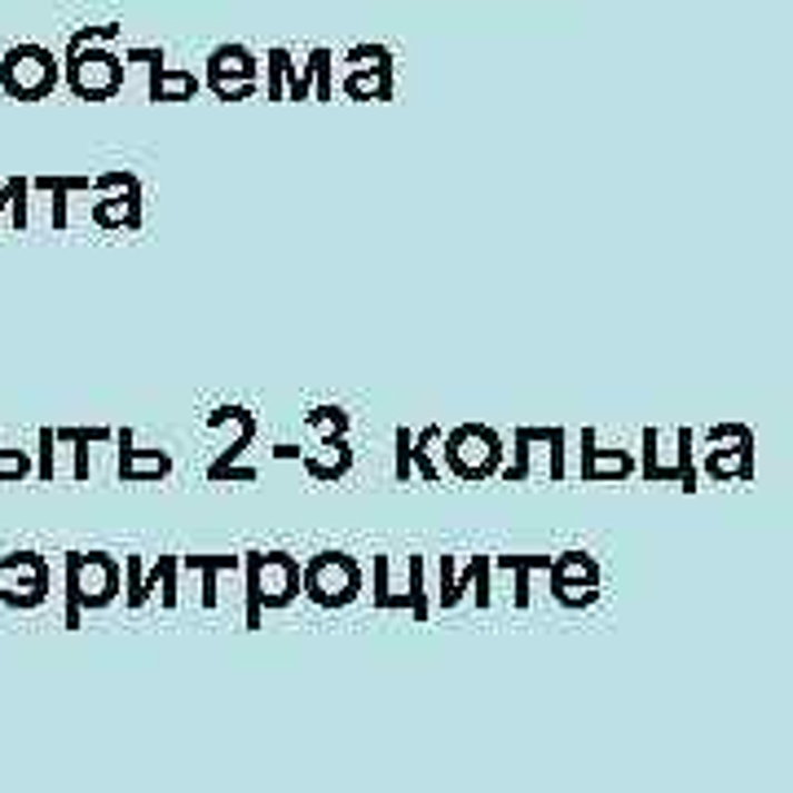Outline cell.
<instances>
[{
    "label": "cell",
    "instance_id": "1",
    "mask_svg": "<svg viewBox=\"0 0 793 793\" xmlns=\"http://www.w3.org/2000/svg\"><path fill=\"white\" fill-rule=\"evenodd\" d=\"M247 631H260L269 608H287L300 599V561L287 552H247Z\"/></svg>",
    "mask_w": 793,
    "mask_h": 793
},
{
    "label": "cell",
    "instance_id": "2",
    "mask_svg": "<svg viewBox=\"0 0 793 793\" xmlns=\"http://www.w3.org/2000/svg\"><path fill=\"white\" fill-rule=\"evenodd\" d=\"M119 577H123V565L107 552L67 556V631H76L85 613H98L119 599Z\"/></svg>",
    "mask_w": 793,
    "mask_h": 793
},
{
    "label": "cell",
    "instance_id": "3",
    "mask_svg": "<svg viewBox=\"0 0 793 793\" xmlns=\"http://www.w3.org/2000/svg\"><path fill=\"white\" fill-rule=\"evenodd\" d=\"M300 595L327 613L348 608L361 595V565L348 552H318L300 565Z\"/></svg>",
    "mask_w": 793,
    "mask_h": 793
},
{
    "label": "cell",
    "instance_id": "4",
    "mask_svg": "<svg viewBox=\"0 0 793 793\" xmlns=\"http://www.w3.org/2000/svg\"><path fill=\"white\" fill-rule=\"evenodd\" d=\"M123 71H128V62L119 53H111L107 44H98V40H89L80 49H67V85L85 102L115 98L119 85H123Z\"/></svg>",
    "mask_w": 793,
    "mask_h": 793
},
{
    "label": "cell",
    "instance_id": "5",
    "mask_svg": "<svg viewBox=\"0 0 793 793\" xmlns=\"http://www.w3.org/2000/svg\"><path fill=\"white\" fill-rule=\"evenodd\" d=\"M446 442V467L458 480H485L503 467V437L485 424H458Z\"/></svg>",
    "mask_w": 793,
    "mask_h": 793
},
{
    "label": "cell",
    "instance_id": "6",
    "mask_svg": "<svg viewBox=\"0 0 793 793\" xmlns=\"http://www.w3.org/2000/svg\"><path fill=\"white\" fill-rule=\"evenodd\" d=\"M0 85H4V93L18 98V102H40V98L53 93V85H58V62H53V53L40 49V44H18V49H9L4 62H0Z\"/></svg>",
    "mask_w": 793,
    "mask_h": 793
},
{
    "label": "cell",
    "instance_id": "7",
    "mask_svg": "<svg viewBox=\"0 0 793 793\" xmlns=\"http://www.w3.org/2000/svg\"><path fill=\"white\" fill-rule=\"evenodd\" d=\"M204 85L221 102H247L256 98V53L247 44H217L208 53V76Z\"/></svg>",
    "mask_w": 793,
    "mask_h": 793
},
{
    "label": "cell",
    "instance_id": "8",
    "mask_svg": "<svg viewBox=\"0 0 793 793\" xmlns=\"http://www.w3.org/2000/svg\"><path fill=\"white\" fill-rule=\"evenodd\" d=\"M123 62H141L146 71H150V102H190L199 89H204V80L195 76V71H168L163 62V49H146V44H132V49H123Z\"/></svg>",
    "mask_w": 793,
    "mask_h": 793
},
{
    "label": "cell",
    "instance_id": "9",
    "mask_svg": "<svg viewBox=\"0 0 793 793\" xmlns=\"http://www.w3.org/2000/svg\"><path fill=\"white\" fill-rule=\"evenodd\" d=\"M115 442H119V480H123V485H150V480L172 476V454L137 450V446H132V428L115 433Z\"/></svg>",
    "mask_w": 793,
    "mask_h": 793
},
{
    "label": "cell",
    "instance_id": "10",
    "mask_svg": "<svg viewBox=\"0 0 793 793\" xmlns=\"http://www.w3.org/2000/svg\"><path fill=\"white\" fill-rule=\"evenodd\" d=\"M348 102H393V62H353L340 80Z\"/></svg>",
    "mask_w": 793,
    "mask_h": 793
},
{
    "label": "cell",
    "instance_id": "11",
    "mask_svg": "<svg viewBox=\"0 0 793 793\" xmlns=\"http://www.w3.org/2000/svg\"><path fill=\"white\" fill-rule=\"evenodd\" d=\"M265 98L269 102H305L309 98V80L291 62L287 49H269V58H265Z\"/></svg>",
    "mask_w": 793,
    "mask_h": 793
},
{
    "label": "cell",
    "instance_id": "12",
    "mask_svg": "<svg viewBox=\"0 0 793 793\" xmlns=\"http://www.w3.org/2000/svg\"><path fill=\"white\" fill-rule=\"evenodd\" d=\"M631 472V450H595V428L582 433V480H626Z\"/></svg>",
    "mask_w": 793,
    "mask_h": 793
},
{
    "label": "cell",
    "instance_id": "13",
    "mask_svg": "<svg viewBox=\"0 0 793 793\" xmlns=\"http://www.w3.org/2000/svg\"><path fill=\"white\" fill-rule=\"evenodd\" d=\"M705 476L714 485H723V480H754V433L736 437L732 450H705Z\"/></svg>",
    "mask_w": 793,
    "mask_h": 793
},
{
    "label": "cell",
    "instance_id": "14",
    "mask_svg": "<svg viewBox=\"0 0 793 793\" xmlns=\"http://www.w3.org/2000/svg\"><path fill=\"white\" fill-rule=\"evenodd\" d=\"M226 419L229 424H238V442H234V446H229V450L221 454L212 467H208V476H212V480H221L229 467L247 454V446L256 442V419H251V410H242V406H221V410H212V415H208V428H217V424H226Z\"/></svg>",
    "mask_w": 793,
    "mask_h": 793
},
{
    "label": "cell",
    "instance_id": "15",
    "mask_svg": "<svg viewBox=\"0 0 793 793\" xmlns=\"http://www.w3.org/2000/svg\"><path fill=\"white\" fill-rule=\"evenodd\" d=\"M93 226L102 229H141V181L123 186V195H107L93 208Z\"/></svg>",
    "mask_w": 793,
    "mask_h": 793
},
{
    "label": "cell",
    "instance_id": "16",
    "mask_svg": "<svg viewBox=\"0 0 793 793\" xmlns=\"http://www.w3.org/2000/svg\"><path fill=\"white\" fill-rule=\"evenodd\" d=\"M300 463H305V472H309L314 480H340V476H348V467H353V450H348L344 437H323L318 454H300Z\"/></svg>",
    "mask_w": 793,
    "mask_h": 793
},
{
    "label": "cell",
    "instance_id": "17",
    "mask_svg": "<svg viewBox=\"0 0 793 793\" xmlns=\"http://www.w3.org/2000/svg\"><path fill=\"white\" fill-rule=\"evenodd\" d=\"M489 568H494V556H472V565L463 577H454L450 591L442 595V608H454L472 586H476V608H485L489 604Z\"/></svg>",
    "mask_w": 793,
    "mask_h": 793
},
{
    "label": "cell",
    "instance_id": "18",
    "mask_svg": "<svg viewBox=\"0 0 793 793\" xmlns=\"http://www.w3.org/2000/svg\"><path fill=\"white\" fill-rule=\"evenodd\" d=\"M547 577L552 582H582V586H599V561L595 556H586V552H561V556H552V565H547Z\"/></svg>",
    "mask_w": 793,
    "mask_h": 793
},
{
    "label": "cell",
    "instance_id": "19",
    "mask_svg": "<svg viewBox=\"0 0 793 793\" xmlns=\"http://www.w3.org/2000/svg\"><path fill=\"white\" fill-rule=\"evenodd\" d=\"M31 190H44V195H53V226L67 229V195H80V190H93V177H36L31 181Z\"/></svg>",
    "mask_w": 793,
    "mask_h": 793
},
{
    "label": "cell",
    "instance_id": "20",
    "mask_svg": "<svg viewBox=\"0 0 793 793\" xmlns=\"http://www.w3.org/2000/svg\"><path fill=\"white\" fill-rule=\"evenodd\" d=\"M331 62H336V58H331V49H323V44H318V49L309 53V62L300 67V71H305V80H309V98H318V102H331V98H336V76H331Z\"/></svg>",
    "mask_w": 793,
    "mask_h": 793
},
{
    "label": "cell",
    "instance_id": "21",
    "mask_svg": "<svg viewBox=\"0 0 793 793\" xmlns=\"http://www.w3.org/2000/svg\"><path fill=\"white\" fill-rule=\"evenodd\" d=\"M123 604L128 608H141L146 599H150V591H159V568H150V573H141V556H123Z\"/></svg>",
    "mask_w": 793,
    "mask_h": 793
},
{
    "label": "cell",
    "instance_id": "22",
    "mask_svg": "<svg viewBox=\"0 0 793 793\" xmlns=\"http://www.w3.org/2000/svg\"><path fill=\"white\" fill-rule=\"evenodd\" d=\"M370 573H375L370 604H375L379 613H410V595L388 586V556H375V561H370Z\"/></svg>",
    "mask_w": 793,
    "mask_h": 793
},
{
    "label": "cell",
    "instance_id": "23",
    "mask_svg": "<svg viewBox=\"0 0 793 793\" xmlns=\"http://www.w3.org/2000/svg\"><path fill=\"white\" fill-rule=\"evenodd\" d=\"M442 442V428L437 424H428L419 437H410V467H419V476L428 480V485H437L442 480V467H437V458H433V446Z\"/></svg>",
    "mask_w": 793,
    "mask_h": 793
},
{
    "label": "cell",
    "instance_id": "24",
    "mask_svg": "<svg viewBox=\"0 0 793 793\" xmlns=\"http://www.w3.org/2000/svg\"><path fill=\"white\" fill-rule=\"evenodd\" d=\"M543 433H547V428H516V458H512L507 467H498L503 480H525V476H529V454L543 442Z\"/></svg>",
    "mask_w": 793,
    "mask_h": 793
},
{
    "label": "cell",
    "instance_id": "25",
    "mask_svg": "<svg viewBox=\"0 0 793 793\" xmlns=\"http://www.w3.org/2000/svg\"><path fill=\"white\" fill-rule=\"evenodd\" d=\"M406 568H410V591H406V595H410V617H415V622H428V613H433V608H428V591H424L428 565H424V556H410Z\"/></svg>",
    "mask_w": 793,
    "mask_h": 793
},
{
    "label": "cell",
    "instance_id": "26",
    "mask_svg": "<svg viewBox=\"0 0 793 793\" xmlns=\"http://www.w3.org/2000/svg\"><path fill=\"white\" fill-rule=\"evenodd\" d=\"M305 424H309V428H323V437H344L353 419H348L344 406H314V410L305 415Z\"/></svg>",
    "mask_w": 793,
    "mask_h": 793
},
{
    "label": "cell",
    "instance_id": "27",
    "mask_svg": "<svg viewBox=\"0 0 793 793\" xmlns=\"http://www.w3.org/2000/svg\"><path fill=\"white\" fill-rule=\"evenodd\" d=\"M675 442H680V489L683 494H696L701 485H696V463H692V450H696V437H692V428H680L675 433Z\"/></svg>",
    "mask_w": 793,
    "mask_h": 793
},
{
    "label": "cell",
    "instance_id": "28",
    "mask_svg": "<svg viewBox=\"0 0 793 793\" xmlns=\"http://www.w3.org/2000/svg\"><path fill=\"white\" fill-rule=\"evenodd\" d=\"M552 599L565 608H591L599 599V586H582V582H552Z\"/></svg>",
    "mask_w": 793,
    "mask_h": 793
},
{
    "label": "cell",
    "instance_id": "29",
    "mask_svg": "<svg viewBox=\"0 0 793 793\" xmlns=\"http://www.w3.org/2000/svg\"><path fill=\"white\" fill-rule=\"evenodd\" d=\"M155 568H159V586H163V608H177V568H181V556H159Z\"/></svg>",
    "mask_w": 793,
    "mask_h": 793
},
{
    "label": "cell",
    "instance_id": "30",
    "mask_svg": "<svg viewBox=\"0 0 793 793\" xmlns=\"http://www.w3.org/2000/svg\"><path fill=\"white\" fill-rule=\"evenodd\" d=\"M111 437H115L111 428H89V433H85V428H58V433H53V442H58V446H76V442L102 446V442H111Z\"/></svg>",
    "mask_w": 793,
    "mask_h": 793
},
{
    "label": "cell",
    "instance_id": "31",
    "mask_svg": "<svg viewBox=\"0 0 793 793\" xmlns=\"http://www.w3.org/2000/svg\"><path fill=\"white\" fill-rule=\"evenodd\" d=\"M31 472V454L27 450H0V480H22Z\"/></svg>",
    "mask_w": 793,
    "mask_h": 793
},
{
    "label": "cell",
    "instance_id": "32",
    "mask_svg": "<svg viewBox=\"0 0 793 793\" xmlns=\"http://www.w3.org/2000/svg\"><path fill=\"white\" fill-rule=\"evenodd\" d=\"M547 446H552V467H547V476L552 480H565V428H547Z\"/></svg>",
    "mask_w": 793,
    "mask_h": 793
},
{
    "label": "cell",
    "instance_id": "33",
    "mask_svg": "<svg viewBox=\"0 0 793 793\" xmlns=\"http://www.w3.org/2000/svg\"><path fill=\"white\" fill-rule=\"evenodd\" d=\"M393 442H397V467H393V476H397V485H406V480H410V472H415V467H410V433H406V428H397V433H393Z\"/></svg>",
    "mask_w": 793,
    "mask_h": 793
},
{
    "label": "cell",
    "instance_id": "34",
    "mask_svg": "<svg viewBox=\"0 0 793 793\" xmlns=\"http://www.w3.org/2000/svg\"><path fill=\"white\" fill-rule=\"evenodd\" d=\"M353 62H393V49H384V44H353L344 53V67H353Z\"/></svg>",
    "mask_w": 793,
    "mask_h": 793
},
{
    "label": "cell",
    "instance_id": "35",
    "mask_svg": "<svg viewBox=\"0 0 793 793\" xmlns=\"http://www.w3.org/2000/svg\"><path fill=\"white\" fill-rule=\"evenodd\" d=\"M53 428H40V480H53Z\"/></svg>",
    "mask_w": 793,
    "mask_h": 793
},
{
    "label": "cell",
    "instance_id": "36",
    "mask_svg": "<svg viewBox=\"0 0 793 793\" xmlns=\"http://www.w3.org/2000/svg\"><path fill=\"white\" fill-rule=\"evenodd\" d=\"M745 433H754V428H745V424H714V428L705 433V442H710V446H723V442H736V437H745Z\"/></svg>",
    "mask_w": 793,
    "mask_h": 793
},
{
    "label": "cell",
    "instance_id": "37",
    "mask_svg": "<svg viewBox=\"0 0 793 793\" xmlns=\"http://www.w3.org/2000/svg\"><path fill=\"white\" fill-rule=\"evenodd\" d=\"M27 190H31V181L9 177V181H4V190H0V212H4V208H13V199H18V195H27Z\"/></svg>",
    "mask_w": 793,
    "mask_h": 793
},
{
    "label": "cell",
    "instance_id": "38",
    "mask_svg": "<svg viewBox=\"0 0 793 793\" xmlns=\"http://www.w3.org/2000/svg\"><path fill=\"white\" fill-rule=\"evenodd\" d=\"M278 458H300V446H274Z\"/></svg>",
    "mask_w": 793,
    "mask_h": 793
}]
</instances>
